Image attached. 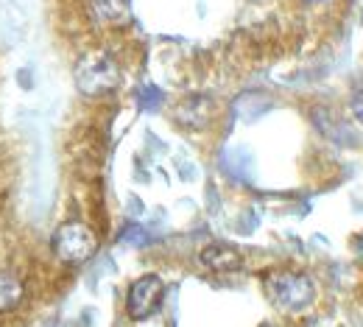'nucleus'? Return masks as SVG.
<instances>
[{
	"mask_svg": "<svg viewBox=\"0 0 363 327\" xmlns=\"http://www.w3.org/2000/svg\"><path fill=\"white\" fill-rule=\"evenodd\" d=\"M263 291L274 308L288 316H299L311 311L316 302V285L302 272H288V269L269 272L263 277Z\"/></svg>",
	"mask_w": 363,
	"mask_h": 327,
	"instance_id": "obj_1",
	"label": "nucleus"
},
{
	"mask_svg": "<svg viewBox=\"0 0 363 327\" xmlns=\"http://www.w3.org/2000/svg\"><path fill=\"white\" fill-rule=\"evenodd\" d=\"M76 87L84 98H104L121 84V67L118 62L104 53V50H90L79 59L76 65Z\"/></svg>",
	"mask_w": 363,
	"mask_h": 327,
	"instance_id": "obj_2",
	"label": "nucleus"
},
{
	"mask_svg": "<svg viewBox=\"0 0 363 327\" xmlns=\"http://www.w3.org/2000/svg\"><path fill=\"white\" fill-rule=\"evenodd\" d=\"M53 255L67 266H84L98 252V235L84 221H65L56 227L50 240Z\"/></svg>",
	"mask_w": 363,
	"mask_h": 327,
	"instance_id": "obj_3",
	"label": "nucleus"
},
{
	"mask_svg": "<svg viewBox=\"0 0 363 327\" xmlns=\"http://www.w3.org/2000/svg\"><path fill=\"white\" fill-rule=\"evenodd\" d=\"M162 299H165V282L160 280L157 275H143V277H137L129 285L126 314L135 322H145V319H151L162 308Z\"/></svg>",
	"mask_w": 363,
	"mask_h": 327,
	"instance_id": "obj_4",
	"label": "nucleus"
},
{
	"mask_svg": "<svg viewBox=\"0 0 363 327\" xmlns=\"http://www.w3.org/2000/svg\"><path fill=\"white\" fill-rule=\"evenodd\" d=\"M199 260H201V266H204L207 272H213V275H235V272L243 269V255H240L235 246L221 243V240L207 243V246L201 249Z\"/></svg>",
	"mask_w": 363,
	"mask_h": 327,
	"instance_id": "obj_5",
	"label": "nucleus"
},
{
	"mask_svg": "<svg viewBox=\"0 0 363 327\" xmlns=\"http://www.w3.org/2000/svg\"><path fill=\"white\" fill-rule=\"evenodd\" d=\"M213 118V104L201 95H193L187 101H182L179 109H177V121L184 126H207V121Z\"/></svg>",
	"mask_w": 363,
	"mask_h": 327,
	"instance_id": "obj_6",
	"label": "nucleus"
},
{
	"mask_svg": "<svg viewBox=\"0 0 363 327\" xmlns=\"http://www.w3.org/2000/svg\"><path fill=\"white\" fill-rule=\"evenodd\" d=\"M26 299V285L17 275L11 272H0V316L3 314H11L23 305Z\"/></svg>",
	"mask_w": 363,
	"mask_h": 327,
	"instance_id": "obj_7",
	"label": "nucleus"
},
{
	"mask_svg": "<svg viewBox=\"0 0 363 327\" xmlns=\"http://www.w3.org/2000/svg\"><path fill=\"white\" fill-rule=\"evenodd\" d=\"M92 6L104 23H123L129 17L132 0H92Z\"/></svg>",
	"mask_w": 363,
	"mask_h": 327,
	"instance_id": "obj_8",
	"label": "nucleus"
},
{
	"mask_svg": "<svg viewBox=\"0 0 363 327\" xmlns=\"http://www.w3.org/2000/svg\"><path fill=\"white\" fill-rule=\"evenodd\" d=\"M352 115H355V121L363 126V90L352 95Z\"/></svg>",
	"mask_w": 363,
	"mask_h": 327,
	"instance_id": "obj_9",
	"label": "nucleus"
}]
</instances>
